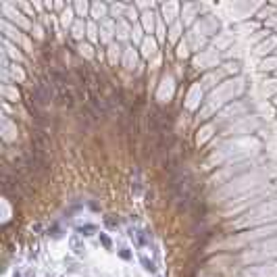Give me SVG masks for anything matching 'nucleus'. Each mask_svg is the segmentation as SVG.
Instances as JSON below:
<instances>
[]
</instances>
